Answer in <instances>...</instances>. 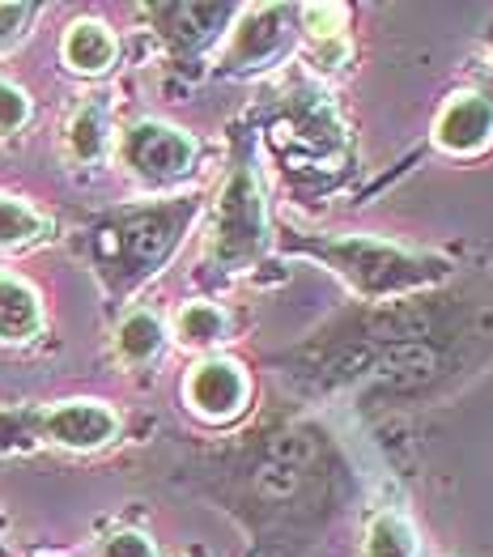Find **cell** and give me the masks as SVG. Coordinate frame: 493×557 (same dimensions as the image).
I'll list each match as a JSON object with an SVG mask.
<instances>
[{"label": "cell", "instance_id": "7a4b0ae2", "mask_svg": "<svg viewBox=\"0 0 493 557\" xmlns=\"http://www.w3.org/2000/svg\"><path fill=\"white\" fill-rule=\"evenodd\" d=\"M196 218V200H162V205H149V209H133V213H120L107 231H102V256L107 264L120 273L124 285L158 273L171 251L180 247L187 222Z\"/></svg>", "mask_w": 493, "mask_h": 557}, {"label": "cell", "instance_id": "7c38bea8", "mask_svg": "<svg viewBox=\"0 0 493 557\" xmlns=\"http://www.w3.org/2000/svg\"><path fill=\"white\" fill-rule=\"evenodd\" d=\"M175 336L187 349H209L225 336V315L213 302H187L175 315Z\"/></svg>", "mask_w": 493, "mask_h": 557}, {"label": "cell", "instance_id": "ba28073f", "mask_svg": "<svg viewBox=\"0 0 493 557\" xmlns=\"http://www.w3.org/2000/svg\"><path fill=\"white\" fill-rule=\"evenodd\" d=\"M234 13H238L234 4H153L149 9V17L158 22V30L175 51L205 47L213 35H222V26Z\"/></svg>", "mask_w": 493, "mask_h": 557}, {"label": "cell", "instance_id": "6da1fadb", "mask_svg": "<svg viewBox=\"0 0 493 557\" xmlns=\"http://www.w3.org/2000/svg\"><path fill=\"white\" fill-rule=\"evenodd\" d=\"M289 247L323 260L332 273L349 281L361 298H392V294H408V289H421V285L443 277V260L404 251L383 238H358V234L354 238H289Z\"/></svg>", "mask_w": 493, "mask_h": 557}, {"label": "cell", "instance_id": "5bb4252c", "mask_svg": "<svg viewBox=\"0 0 493 557\" xmlns=\"http://www.w3.org/2000/svg\"><path fill=\"white\" fill-rule=\"evenodd\" d=\"M69 149L82 162H98L102 158V149H107V107L102 102H86L73 115V124H69Z\"/></svg>", "mask_w": 493, "mask_h": 557}, {"label": "cell", "instance_id": "9c48e42d", "mask_svg": "<svg viewBox=\"0 0 493 557\" xmlns=\"http://www.w3.org/2000/svg\"><path fill=\"white\" fill-rule=\"evenodd\" d=\"M289 39V9L281 4H260L243 17V26L234 30V44L225 64H238V69H256V64H269L272 55L285 47Z\"/></svg>", "mask_w": 493, "mask_h": 557}, {"label": "cell", "instance_id": "d6986e66", "mask_svg": "<svg viewBox=\"0 0 493 557\" xmlns=\"http://www.w3.org/2000/svg\"><path fill=\"white\" fill-rule=\"evenodd\" d=\"M98 557H158V554H153V545L140 532H115V536L102 541Z\"/></svg>", "mask_w": 493, "mask_h": 557}, {"label": "cell", "instance_id": "52a82bcc", "mask_svg": "<svg viewBox=\"0 0 493 557\" xmlns=\"http://www.w3.org/2000/svg\"><path fill=\"white\" fill-rule=\"evenodd\" d=\"M434 140L447 153H481L493 140V102L485 94H459L455 102L443 107Z\"/></svg>", "mask_w": 493, "mask_h": 557}, {"label": "cell", "instance_id": "ac0fdd59", "mask_svg": "<svg viewBox=\"0 0 493 557\" xmlns=\"http://www.w3.org/2000/svg\"><path fill=\"white\" fill-rule=\"evenodd\" d=\"M303 22L311 26L315 39H336L341 26H345V9L341 4H307L303 9Z\"/></svg>", "mask_w": 493, "mask_h": 557}, {"label": "cell", "instance_id": "4fadbf2b", "mask_svg": "<svg viewBox=\"0 0 493 557\" xmlns=\"http://www.w3.org/2000/svg\"><path fill=\"white\" fill-rule=\"evenodd\" d=\"M162 341H167L162 320L149 315V311H133V315L120 324V332H115V345H120L124 362H149V358L162 349Z\"/></svg>", "mask_w": 493, "mask_h": 557}, {"label": "cell", "instance_id": "5b68a950", "mask_svg": "<svg viewBox=\"0 0 493 557\" xmlns=\"http://www.w3.org/2000/svg\"><path fill=\"white\" fill-rule=\"evenodd\" d=\"M115 434H120V421L98 400H64V405H51L44 413H35V438H47V443L69 447V451L107 447Z\"/></svg>", "mask_w": 493, "mask_h": 557}, {"label": "cell", "instance_id": "e0dca14e", "mask_svg": "<svg viewBox=\"0 0 493 557\" xmlns=\"http://www.w3.org/2000/svg\"><path fill=\"white\" fill-rule=\"evenodd\" d=\"M26 120H30V98L17 86L0 82V133H17Z\"/></svg>", "mask_w": 493, "mask_h": 557}, {"label": "cell", "instance_id": "8992f818", "mask_svg": "<svg viewBox=\"0 0 493 557\" xmlns=\"http://www.w3.org/2000/svg\"><path fill=\"white\" fill-rule=\"evenodd\" d=\"M187 405L209 421H230L247 405V374L234 362H200L183 383Z\"/></svg>", "mask_w": 493, "mask_h": 557}, {"label": "cell", "instance_id": "3957f363", "mask_svg": "<svg viewBox=\"0 0 493 557\" xmlns=\"http://www.w3.org/2000/svg\"><path fill=\"white\" fill-rule=\"evenodd\" d=\"M269 243V218H264V200L247 162H238L225 180L218 196V213H213V264H222L225 273L247 269Z\"/></svg>", "mask_w": 493, "mask_h": 557}, {"label": "cell", "instance_id": "2e32d148", "mask_svg": "<svg viewBox=\"0 0 493 557\" xmlns=\"http://www.w3.org/2000/svg\"><path fill=\"white\" fill-rule=\"evenodd\" d=\"M47 231V222L22 200L0 196V247H22L30 238H39Z\"/></svg>", "mask_w": 493, "mask_h": 557}, {"label": "cell", "instance_id": "30bf717a", "mask_svg": "<svg viewBox=\"0 0 493 557\" xmlns=\"http://www.w3.org/2000/svg\"><path fill=\"white\" fill-rule=\"evenodd\" d=\"M64 64L73 69V73H107L111 64H115V35L102 26V22H73L69 26V35H64Z\"/></svg>", "mask_w": 493, "mask_h": 557}, {"label": "cell", "instance_id": "9a60e30c", "mask_svg": "<svg viewBox=\"0 0 493 557\" xmlns=\"http://www.w3.org/2000/svg\"><path fill=\"white\" fill-rule=\"evenodd\" d=\"M366 557H417V541L400 515H379L366 532Z\"/></svg>", "mask_w": 493, "mask_h": 557}, {"label": "cell", "instance_id": "8fae6325", "mask_svg": "<svg viewBox=\"0 0 493 557\" xmlns=\"http://www.w3.org/2000/svg\"><path fill=\"white\" fill-rule=\"evenodd\" d=\"M44 324L39 294L17 277H0V341H30Z\"/></svg>", "mask_w": 493, "mask_h": 557}, {"label": "cell", "instance_id": "ffe728a7", "mask_svg": "<svg viewBox=\"0 0 493 557\" xmlns=\"http://www.w3.org/2000/svg\"><path fill=\"white\" fill-rule=\"evenodd\" d=\"M30 17H35V9H30V4H0V47L13 44Z\"/></svg>", "mask_w": 493, "mask_h": 557}, {"label": "cell", "instance_id": "277c9868", "mask_svg": "<svg viewBox=\"0 0 493 557\" xmlns=\"http://www.w3.org/2000/svg\"><path fill=\"white\" fill-rule=\"evenodd\" d=\"M124 166L145 184H175L196 162V140L171 124H136L124 133Z\"/></svg>", "mask_w": 493, "mask_h": 557}]
</instances>
